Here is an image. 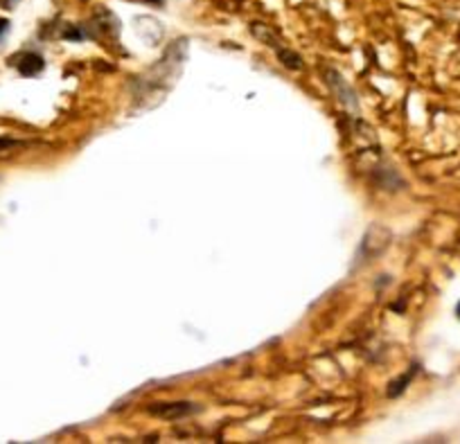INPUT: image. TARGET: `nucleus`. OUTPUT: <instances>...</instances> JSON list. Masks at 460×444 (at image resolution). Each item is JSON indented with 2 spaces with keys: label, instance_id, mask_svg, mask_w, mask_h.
<instances>
[{
  "label": "nucleus",
  "instance_id": "1",
  "mask_svg": "<svg viewBox=\"0 0 460 444\" xmlns=\"http://www.w3.org/2000/svg\"><path fill=\"white\" fill-rule=\"evenodd\" d=\"M12 64L19 68L21 75H25V77H32V75H39L43 70V59L39 55H34V52H23V55L19 57H12Z\"/></svg>",
  "mask_w": 460,
  "mask_h": 444
},
{
  "label": "nucleus",
  "instance_id": "2",
  "mask_svg": "<svg viewBox=\"0 0 460 444\" xmlns=\"http://www.w3.org/2000/svg\"><path fill=\"white\" fill-rule=\"evenodd\" d=\"M149 411H152V415L174 420V417H183V415H188V413L197 411V408L188 402H181V404H163V406H152Z\"/></svg>",
  "mask_w": 460,
  "mask_h": 444
},
{
  "label": "nucleus",
  "instance_id": "3",
  "mask_svg": "<svg viewBox=\"0 0 460 444\" xmlns=\"http://www.w3.org/2000/svg\"><path fill=\"white\" fill-rule=\"evenodd\" d=\"M413 375H415V368L411 372H406L404 377H402L400 381H395V384H391V388H388V395H391V397H397V395L402 393V390L406 388V384H409L411 379H413Z\"/></svg>",
  "mask_w": 460,
  "mask_h": 444
},
{
  "label": "nucleus",
  "instance_id": "4",
  "mask_svg": "<svg viewBox=\"0 0 460 444\" xmlns=\"http://www.w3.org/2000/svg\"><path fill=\"white\" fill-rule=\"evenodd\" d=\"M16 3H19V0H0V5L7 7V10H12V7L16 5Z\"/></svg>",
  "mask_w": 460,
  "mask_h": 444
},
{
  "label": "nucleus",
  "instance_id": "5",
  "mask_svg": "<svg viewBox=\"0 0 460 444\" xmlns=\"http://www.w3.org/2000/svg\"><path fill=\"white\" fill-rule=\"evenodd\" d=\"M7 28H10V23H7L5 19H0V37H3V34L7 32Z\"/></svg>",
  "mask_w": 460,
  "mask_h": 444
},
{
  "label": "nucleus",
  "instance_id": "6",
  "mask_svg": "<svg viewBox=\"0 0 460 444\" xmlns=\"http://www.w3.org/2000/svg\"><path fill=\"white\" fill-rule=\"evenodd\" d=\"M136 3H149V5H163V0H136Z\"/></svg>",
  "mask_w": 460,
  "mask_h": 444
},
{
  "label": "nucleus",
  "instance_id": "7",
  "mask_svg": "<svg viewBox=\"0 0 460 444\" xmlns=\"http://www.w3.org/2000/svg\"><path fill=\"white\" fill-rule=\"evenodd\" d=\"M456 316L460 318V303H458V307H456Z\"/></svg>",
  "mask_w": 460,
  "mask_h": 444
}]
</instances>
